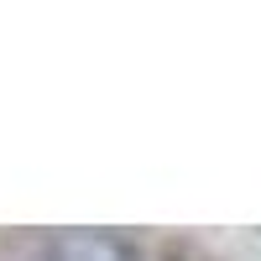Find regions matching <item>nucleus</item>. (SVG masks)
<instances>
[{
	"instance_id": "nucleus-1",
	"label": "nucleus",
	"mask_w": 261,
	"mask_h": 261,
	"mask_svg": "<svg viewBox=\"0 0 261 261\" xmlns=\"http://www.w3.org/2000/svg\"><path fill=\"white\" fill-rule=\"evenodd\" d=\"M53 261H130V246L105 230H73L53 246Z\"/></svg>"
}]
</instances>
